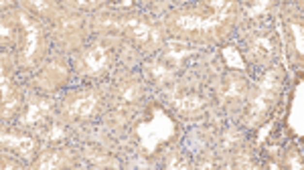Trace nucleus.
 <instances>
[{"instance_id": "nucleus-25", "label": "nucleus", "mask_w": 304, "mask_h": 170, "mask_svg": "<svg viewBox=\"0 0 304 170\" xmlns=\"http://www.w3.org/2000/svg\"><path fill=\"white\" fill-rule=\"evenodd\" d=\"M32 8H37V10H49V2H37V0H32V2H29Z\"/></svg>"}, {"instance_id": "nucleus-12", "label": "nucleus", "mask_w": 304, "mask_h": 170, "mask_svg": "<svg viewBox=\"0 0 304 170\" xmlns=\"http://www.w3.org/2000/svg\"><path fill=\"white\" fill-rule=\"evenodd\" d=\"M65 166V158L59 154V152H49V154H45L41 160H39V164H37V168H41V170H47V168H63Z\"/></svg>"}, {"instance_id": "nucleus-26", "label": "nucleus", "mask_w": 304, "mask_h": 170, "mask_svg": "<svg viewBox=\"0 0 304 170\" xmlns=\"http://www.w3.org/2000/svg\"><path fill=\"white\" fill-rule=\"evenodd\" d=\"M272 126H274V124H268V126H266V128H264V130L260 132V136H257V142H264V138L268 136V132L272 130Z\"/></svg>"}, {"instance_id": "nucleus-28", "label": "nucleus", "mask_w": 304, "mask_h": 170, "mask_svg": "<svg viewBox=\"0 0 304 170\" xmlns=\"http://www.w3.org/2000/svg\"><path fill=\"white\" fill-rule=\"evenodd\" d=\"M8 35H10V29L6 27V22H2V37H4V41L8 39Z\"/></svg>"}, {"instance_id": "nucleus-18", "label": "nucleus", "mask_w": 304, "mask_h": 170, "mask_svg": "<svg viewBox=\"0 0 304 170\" xmlns=\"http://www.w3.org/2000/svg\"><path fill=\"white\" fill-rule=\"evenodd\" d=\"M241 93H243V83L241 81H233V83H229L227 89H225V95L227 97H241Z\"/></svg>"}, {"instance_id": "nucleus-6", "label": "nucleus", "mask_w": 304, "mask_h": 170, "mask_svg": "<svg viewBox=\"0 0 304 170\" xmlns=\"http://www.w3.org/2000/svg\"><path fill=\"white\" fill-rule=\"evenodd\" d=\"M20 22H22V27H25V31H27L25 61L31 63V61H32V55H35V51H37V47H39V27L32 25V22L29 20V16L22 15V13H20Z\"/></svg>"}, {"instance_id": "nucleus-10", "label": "nucleus", "mask_w": 304, "mask_h": 170, "mask_svg": "<svg viewBox=\"0 0 304 170\" xmlns=\"http://www.w3.org/2000/svg\"><path fill=\"white\" fill-rule=\"evenodd\" d=\"M175 108L183 113H191V111H197L199 108H203V99L199 95H185V97H175Z\"/></svg>"}, {"instance_id": "nucleus-24", "label": "nucleus", "mask_w": 304, "mask_h": 170, "mask_svg": "<svg viewBox=\"0 0 304 170\" xmlns=\"http://www.w3.org/2000/svg\"><path fill=\"white\" fill-rule=\"evenodd\" d=\"M8 93H10V83H8V79H6V75L2 73V99H4V101H6Z\"/></svg>"}, {"instance_id": "nucleus-5", "label": "nucleus", "mask_w": 304, "mask_h": 170, "mask_svg": "<svg viewBox=\"0 0 304 170\" xmlns=\"http://www.w3.org/2000/svg\"><path fill=\"white\" fill-rule=\"evenodd\" d=\"M96 106H97V97L94 93L81 95V97L73 99V104L69 106L67 113H69V118H87V116H92L94 113Z\"/></svg>"}, {"instance_id": "nucleus-27", "label": "nucleus", "mask_w": 304, "mask_h": 170, "mask_svg": "<svg viewBox=\"0 0 304 170\" xmlns=\"http://www.w3.org/2000/svg\"><path fill=\"white\" fill-rule=\"evenodd\" d=\"M288 162H290V168H302V162H300L298 156H292Z\"/></svg>"}, {"instance_id": "nucleus-13", "label": "nucleus", "mask_w": 304, "mask_h": 170, "mask_svg": "<svg viewBox=\"0 0 304 170\" xmlns=\"http://www.w3.org/2000/svg\"><path fill=\"white\" fill-rule=\"evenodd\" d=\"M223 59H225V63H227L229 67H233V69H245L243 59H241L240 53L235 51L233 47H225L223 49Z\"/></svg>"}, {"instance_id": "nucleus-22", "label": "nucleus", "mask_w": 304, "mask_h": 170, "mask_svg": "<svg viewBox=\"0 0 304 170\" xmlns=\"http://www.w3.org/2000/svg\"><path fill=\"white\" fill-rule=\"evenodd\" d=\"M152 75L159 77V79L166 77V75H168V67H166V65H152Z\"/></svg>"}, {"instance_id": "nucleus-2", "label": "nucleus", "mask_w": 304, "mask_h": 170, "mask_svg": "<svg viewBox=\"0 0 304 170\" xmlns=\"http://www.w3.org/2000/svg\"><path fill=\"white\" fill-rule=\"evenodd\" d=\"M280 81H282V75H280L278 69H270L264 77V81L260 85V92L256 93L252 106H250V124H256L257 120H260V116H264V113L270 109V106H272V101L278 93V87H280Z\"/></svg>"}, {"instance_id": "nucleus-20", "label": "nucleus", "mask_w": 304, "mask_h": 170, "mask_svg": "<svg viewBox=\"0 0 304 170\" xmlns=\"http://www.w3.org/2000/svg\"><path fill=\"white\" fill-rule=\"evenodd\" d=\"M270 2H256L252 8H247V16H257L260 13H266Z\"/></svg>"}, {"instance_id": "nucleus-1", "label": "nucleus", "mask_w": 304, "mask_h": 170, "mask_svg": "<svg viewBox=\"0 0 304 170\" xmlns=\"http://www.w3.org/2000/svg\"><path fill=\"white\" fill-rule=\"evenodd\" d=\"M175 132V124L168 120L160 109H154V118L150 122L142 124L138 128V136H140V144L146 152H152L160 142L168 140Z\"/></svg>"}, {"instance_id": "nucleus-19", "label": "nucleus", "mask_w": 304, "mask_h": 170, "mask_svg": "<svg viewBox=\"0 0 304 170\" xmlns=\"http://www.w3.org/2000/svg\"><path fill=\"white\" fill-rule=\"evenodd\" d=\"M138 93H140L138 85H130L128 89H124V92H122V97H124V101H134L138 97Z\"/></svg>"}, {"instance_id": "nucleus-4", "label": "nucleus", "mask_w": 304, "mask_h": 170, "mask_svg": "<svg viewBox=\"0 0 304 170\" xmlns=\"http://www.w3.org/2000/svg\"><path fill=\"white\" fill-rule=\"evenodd\" d=\"M122 22H124V29H128L140 43H159V31H154L152 27L146 25V22H142L138 18H126Z\"/></svg>"}, {"instance_id": "nucleus-7", "label": "nucleus", "mask_w": 304, "mask_h": 170, "mask_svg": "<svg viewBox=\"0 0 304 170\" xmlns=\"http://www.w3.org/2000/svg\"><path fill=\"white\" fill-rule=\"evenodd\" d=\"M2 144L10 150H16L22 156H29L35 148V140L29 136H13V134H2Z\"/></svg>"}, {"instance_id": "nucleus-15", "label": "nucleus", "mask_w": 304, "mask_h": 170, "mask_svg": "<svg viewBox=\"0 0 304 170\" xmlns=\"http://www.w3.org/2000/svg\"><path fill=\"white\" fill-rule=\"evenodd\" d=\"M63 138H65V128L61 124H55V126H51L47 132H45V140L47 142H59Z\"/></svg>"}, {"instance_id": "nucleus-16", "label": "nucleus", "mask_w": 304, "mask_h": 170, "mask_svg": "<svg viewBox=\"0 0 304 170\" xmlns=\"http://www.w3.org/2000/svg\"><path fill=\"white\" fill-rule=\"evenodd\" d=\"M290 31L294 35V45H296V51L298 55L304 53V43H302V25L300 22H290Z\"/></svg>"}, {"instance_id": "nucleus-23", "label": "nucleus", "mask_w": 304, "mask_h": 170, "mask_svg": "<svg viewBox=\"0 0 304 170\" xmlns=\"http://www.w3.org/2000/svg\"><path fill=\"white\" fill-rule=\"evenodd\" d=\"M238 140H240V134L235 132V130H233V132L229 130L227 134H225V146H229L231 142H238Z\"/></svg>"}, {"instance_id": "nucleus-3", "label": "nucleus", "mask_w": 304, "mask_h": 170, "mask_svg": "<svg viewBox=\"0 0 304 170\" xmlns=\"http://www.w3.org/2000/svg\"><path fill=\"white\" fill-rule=\"evenodd\" d=\"M231 10H233V2H227L221 13H215L209 18L195 16V15H181L175 18V25L181 31H207L209 32V31H215L221 22L231 15Z\"/></svg>"}, {"instance_id": "nucleus-17", "label": "nucleus", "mask_w": 304, "mask_h": 170, "mask_svg": "<svg viewBox=\"0 0 304 170\" xmlns=\"http://www.w3.org/2000/svg\"><path fill=\"white\" fill-rule=\"evenodd\" d=\"M254 51L256 53H264V55H270L272 53V41L268 37H257L254 41Z\"/></svg>"}, {"instance_id": "nucleus-14", "label": "nucleus", "mask_w": 304, "mask_h": 170, "mask_svg": "<svg viewBox=\"0 0 304 170\" xmlns=\"http://www.w3.org/2000/svg\"><path fill=\"white\" fill-rule=\"evenodd\" d=\"M166 168L176 170V168H187V160L185 156H181L178 152H168L166 154Z\"/></svg>"}, {"instance_id": "nucleus-21", "label": "nucleus", "mask_w": 304, "mask_h": 170, "mask_svg": "<svg viewBox=\"0 0 304 170\" xmlns=\"http://www.w3.org/2000/svg\"><path fill=\"white\" fill-rule=\"evenodd\" d=\"M16 106H18V99H16V97H8V99L4 101V109H2V116H4V118H8L10 113L15 111V108H16Z\"/></svg>"}, {"instance_id": "nucleus-11", "label": "nucleus", "mask_w": 304, "mask_h": 170, "mask_svg": "<svg viewBox=\"0 0 304 170\" xmlns=\"http://www.w3.org/2000/svg\"><path fill=\"white\" fill-rule=\"evenodd\" d=\"M193 51H191L189 47H185V43H181V41H168V53H166V57L171 61H175V63H181L187 55H191Z\"/></svg>"}, {"instance_id": "nucleus-9", "label": "nucleus", "mask_w": 304, "mask_h": 170, "mask_svg": "<svg viewBox=\"0 0 304 170\" xmlns=\"http://www.w3.org/2000/svg\"><path fill=\"white\" fill-rule=\"evenodd\" d=\"M49 109H51V99H41L39 104H31L29 109H27L25 120H22V124H27V126L39 124V122L49 113Z\"/></svg>"}, {"instance_id": "nucleus-8", "label": "nucleus", "mask_w": 304, "mask_h": 170, "mask_svg": "<svg viewBox=\"0 0 304 170\" xmlns=\"http://www.w3.org/2000/svg\"><path fill=\"white\" fill-rule=\"evenodd\" d=\"M108 65V49L104 47H96L85 55V67L89 73H97Z\"/></svg>"}]
</instances>
